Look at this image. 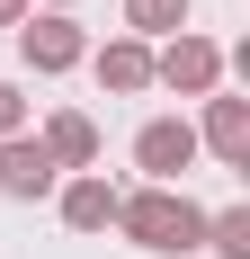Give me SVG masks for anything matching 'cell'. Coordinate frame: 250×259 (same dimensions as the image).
<instances>
[{"label":"cell","instance_id":"cell-14","mask_svg":"<svg viewBox=\"0 0 250 259\" xmlns=\"http://www.w3.org/2000/svg\"><path fill=\"white\" fill-rule=\"evenodd\" d=\"M54 9H72V0H54Z\"/></svg>","mask_w":250,"mask_h":259},{"label":"cell","instance_id":"cell-3","mask_svg":"<svg viewBox=\"0 0 250 259\" xmlns=\"http://www.w3.org/2000/svg\"><path fill=\"white\" fill-rule=\"evenodd\" d=\"M134 170H143L152 188H179L197 170V125H188V116H152V125L134 134Z\"/></svg>","mask_w":250,"mask_h":259},{"label":"cell","instance_id":"cell-8","mask_svg":"<svg viewBox=\"0 0 250 259\" xmlns=\"http://www.w3.org/2000/svg\"><path fill=\"white\" fill-rule=\"evenodd\" d=\"M90 72H99V90L134 99V90H152V45H143V36H116V45L90 54Z\"/></svg>","mask_w":250,"mask_h":259},{"label":"cell","instance_id":"cell-2","mask_svg":"<svg viewBox=\"0 0 250 259\" xmlns=\"http://www.w3.org/2000/svg\"><path fill=\"white\" fill-rule=\"evenodd\" d=\"M152 80H161V90H179V99H215V90H224V45H205V36H188V27H179L170 45L152 54Z\"/></svg>","mask_w":250,"mask_h":259},{"label":"cell","instance_id":"cell-1","mask_svg":"<svg viewBox=\"0 0 250 259\" xmlns=\"http://www.w3.org/2000/svg\"><path fill=\"white\" fill-rule=\"evenodd\" d=\"M116 233L134 241V250H197L205 241V206L188 197V188H134V197H116Z\"/></svg>","mask_w":250,"mask_h":259},{"label":"cell","instance_id":"cell-4","mask_svg":"<svg viewBox=\"0 0 250 259\" xmlns=\"http://www.w3.org/2000/svg\"><path fill=\"white\" fill-rule=\"evenodd\" d=\"M18 54H27V72H72V63H90V36H80L72 9H45V18H18Z\"/></svg>","mask_w":250,"mask_h":259},{"label":"cell","instance_id":"cell-9","mask_svg":"<svg viewBox=\"0 0 250 259\" xmlns=\"http://www.w3.org/2000/svg\"><path fill=\"white\" fill-rule=\"evenodd\" d=\"M36 143L54 152V170H90V161H99V125H90L80 107H63V116H45V134H36Z\"/></svg>","mask_w":250,"mask_h":259},{"label":"cell","instance_id":"cell-13","mask_svg":"<svg viewBox=\"0 0 250 259\" xmlns=\"http://www.w3.org/2000/svg\"><path fill=\"white\" fill-rule=\"evenodd\" d=\"M18 18H36V0H0V27H18Z\"/></svg>","mask_w":250,"mask_h":259},{"label":"cell","instance_id":"cell-7","mask_svg":"<svg viewBox=\"0 0 250 259\" xmlns=\"http://www.w3.org/2000/svg\"><path fill=\"white\" fill-rule=\"evenodd\" d=\"M54 206H63V224H72V233H107V224H116V188H107L99 170H80V179L54 188Z\"/></svg>","mask_w":250,"mask_h":259},{"label":"cell","instance_id":"cell-12","mask_svg":"<svg viewBox=\"0 0 250 259\" xmlns=\"http://www.w3.org/2000/svg\"><path fill=\"white\" fill-rule=\"evenodd\" d=\"M9 134H27V99L9 90V80H0V143H9Z\"/></svg>","mask_w":250,"mask_h":259},{"label":"cell","instance_id":"cell-6","mask_svg":"<svg viewBox=\"0 0 250 259\" xmlns=\"http://www.w3.org/2000/svg\"><path fill=\"white\" fill-rule=\"evenodd\" d=\"M197 152L232 161V170H250V99H205V125H197Z\"/></svg>","mask_w":250,"mask_h":259},{"label":"cell","instance_id":"cell-11","mask_svg":"<svg viewBox=\"0 0 250 259\" xmlns=\"http://www.w3.org/2000/svg\"><path fill=\"white\" fill-rule=\"evenodd\" d=\"M205 241H215V259H250V206L205 214Z\"/></svg>","mask_w":250,"mask_h":259},{"label":"cell","instance_id":"cell-5","mask_svg":"<svg viewBox=\"0 0 250 259\" xmlns=\"http://www.w3.org/2000/svg\"><path fill=\"white\" fill-rule=\"evenodd\" d=\"M54 188H63L54 152L36 143V134H9V143H0V197H18V206H36V197H54Z\"/></svg>","mask_w":250,"mask_h":259},{"label":"cell","instance_id":"cell-10","mask_svg":"<svg viewBox=\"0 0 250 259\" xmlns=\"http://www.w3.org/2000/svg\"><path fill=\"white\" fill-rule=\"evenodd\" d=\"M179 27H188V0H125V36H179Z\"/></svg>","mask_w":250,"mask_h":259}]
</instances>
